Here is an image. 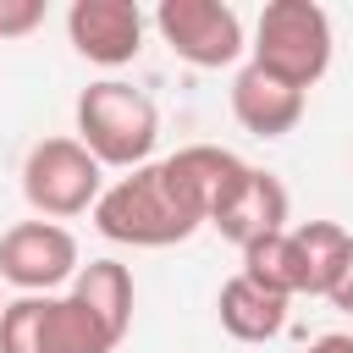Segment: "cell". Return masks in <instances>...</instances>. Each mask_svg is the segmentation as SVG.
Returning a JSON list of instances; mask_svg holds the SVG:
<instances>
[{
    "mask_svg": "<svg viewBox=\"0 0 353 353\" xmlns=\"http://www.w3.org/2000/svg\"><path fill=\"white\" fill-rule=\"evenodd\" d=\"M303 353H353V336H347V331H325V336H314Z\"/></svg>",
    "mask_w": 353,
    "mask_h": 353,
    "instance_id": "e0dca14e",
    "label": "cell"
},
{
    "mask_svg": "<svg viewBox=\"0 0 353 353\" xmlns=\"http://www.w3.org/2000/svg\"><path fill=\"white\" fill-rule=\"evenodd\" d=\"M232 116H237V127L254 132V138H287V132L303 121V94L248 61V66H237V77H232Z\"/></svg>",
    "mask_w": 353,
    "mask_h": 353,
    "instance_id": "30bf717a",
    "label": "cell"
},
{
    "mask_svg": "<svg viewBox=\"0 0 353 353\" xmlns=\"http://www.w3.org/2000/svg\"><path fill=\"white\" fill-rule=\"evenodd\" d=\"M248 160H237L221 143H188L165 160H149L127 176H116L99 204L88 210L99 237L127 248H171L210 226L215 204L243 182Z\"/></svg>",
    "mask_w": 353,
    "mask_h": 353,
    "instance_id": "6da1fadb",
    "label": "cell"
},
{
    "mask_svg": "<svg viewBox=\"0 0 353 353\" xmlns=\"http://www.w3.org/2000/svg\"><path fill=\"white\" fill-rule=\"evenodd\" d=\"M105 193V165L77 138H39L22 160V199L39 221H72L88 215Z\"/></svg>",
    "mask_w": 353,
    "mask_h": 353,
    "instance_id": "5b68a950",
    "label": "cell"
},
{
    "mask_svg": "<svg viewBox=\"0 0 353 353\" xmlns=\"http://www.w3.org/2000/svg\"><path fill=\"white\" fill-rule=\"evenodd\" d=\"M44 22V0H0V39H22Z\"/></svg>",
    "mask_w": 353,
    "mask_h": 353,
    "instance_id": "9a60e30c",
    "label": "cell"
},
{
    "mask_svg": "<svg viewBox=\"0 0 353 353\" xmlns=\"http://www.w3.org/2000/svg\"><path fill=\"white\" fill-rule=\"evenodd\" d=\"M210 226H215L226 243H237V248H248V243H259V237H270V232H287V188H281L270 171L248 165L243 182L215 204Z\"/></svg>",
    "mask_w": 353,
    "mask_h": 353,
    "instance_id": "9c48e42d",
    "label": "cell"
},
{
    "mask_svg": "<svg viewBox=\"0 0 353 353\" xmlns=\"http://www.w3.org/2000/svg\"><path fill=\"white\" fill-rule=\"evenodd\" d=\"M77 143L116 171H138L149 165L154 143H160V110L143 88L121 83V77H99L77 94Z\"/></svg>",
    "mask_w": 353,
    "mask_h": 353,
    "instance_id": "7a4b0ae2",
    "label": "cell"
},
{
    "mask_svg": "<svg viewBox=\"0 0 353 353\" xmlns=\"http://www.w3.org/2000/svg\"><path fill=\"white\" fill-rule=\"evenodd\" d=\"M215 314H221V331H226V336H237V342H270V336H281V325H287V298L254 287V281L237 270L232 281H221Z\"/></svg>",
    "mask_w": 353,
    "mask_h": 353,
    "instance_id": "8fae6325",
    "label": "cell"
},
{
    "mask_svg": "<svg viewBox=\"0 0 353 353\" xmlns=\"http://www.w3.org/2000/svg\"><path fill=\"white\" fill-rule=\"evenodd\" d=\"M77 265H83L77 237L61 221H17V226L0 232V281L17 287L22 298L72 287Z\"/></svg>",
    "mask_w": 353,
    "mask_h": 353,
    "instance_id": "52a82bcc",
    "label": "cell"
},
{
    "mask_svg": "<svg viewBox=\"0 0 353 353\" xmlns=\"http://www.w3.org/2000/svg\"><path fill=\"white\" fill-rule=\"evenodd\" d=\"M0 309H6V303H0Z\"/></svg>",
    "mask_w": 353,
    "mask_h": 353,
    "instance_id": "ac0fdd59",
    "label": "cell"
},
{
    "mask_svg": "<svg viewBox=\"0 0 353 353\" xmlns=\"http://www.w3.org/2000/svg\"><path fill=\"white\" fill-rule=\"evenodd\" d=\"M66 39L94 66H127L143 50V11L132 0H72Z\"/></svg>",
    "mask_w": 353,
    "mask_h": 353,
    "instance_id": "ba28073f",
    "label": "cell"
},
{
    "mask_svg": "<svg viewBox=\"0 0 353 353\" xmlns=\"http://www.w3.org/2000/svg\"><path fill=\"white\" fill-rule=\"evenodd\" d=\"M243 276L254 281V287H265V292H276V298H298V259H292V243H287V232H270V237H259V243H248L243 248Z\"/></svg>",
    "mask_w": 353,
    "mask_h": 353,
    "instance_id": "5bb4252c",
    "label": "cell"
},
{
    "mask_svg": "<svg viewBox=\"0 0 353 353\" xmlns=\"http://www.w3.org/2000/svg\"><path fill=\"white\" fill-rule=\"evenodd\" d=\"M331 17L325 6L314 0H270L254 22V44H248V61L270 77H281L287 88L309 94L325 72H331Z\"/></svg>",
    "mask_w": 353,
    "mask_h": 353,
    "instance_id": "3957f363",
    "label": "cell"
},
{
    "mask_svg": "<svg viewBox=\"0 0 353 353\" xmlns=\"http://www.w3.org/2000/svg\"><path fill=\"white\" fill-rule=\"evenodd\" d=\"M154 33L171 44L176 61H188L199 72H221L248 50L243 17L226 0H160L154 6Z\"/></svg>",
    "mask_w": 353,
    "mask_h": 353,
    "instance_id": "8992f818",
    "label": "cell"
},
{
    "mask_svg": "<svg viewBox=\"0 0 353 353\" xmlns=\"http://www.w3.org/2000/svg\"><path fill=\"white\" fill-rule=\"evenodd\" d=\"M66 292L77 303H88L116 336H127V325H132V270L121 259H88V265H77V276H72Z\"/></svg>",
    "mask_w": 353,
    "mask_h": 353,
    "instance_id": "4fadbf2b",
    "label": "cell"
},
{
    "mask_svg": "<svg viewBox=\"0 0 353 353\" xmlns=\"http://www.w3.org/2000/svg\"><path fill=\"white\" fill-rule=\"evenodd\" d=\"M287 243H292V259H298V292L331 298V287H336V276H342V265H347L353 237H347L336 221H303V226L287 232Z\"/></svg>",
    "mask_w": 353,
    "mask_h": 353,
    "instance_id": "7c38bea8",
    "label": "cell"
},
{
    "mask_svg": "<svg viewBox=\"0 0 353 353\" xmlns=\"http://www.w3.org/2000/svg\"><path fill=\"white\" fill-rule=\"evenodd\" d=\"M331 309L353 314V248H347V265H342V276H336V287H331Z\"/></svg>",
    "mask_w": 353,
    "mask_h": 353,
    "instance_id": "2e32d148",
    "label": "cell"
},
{
    "mask_svg": "<svg viewBox=\"0 0 353 353\" xmlns=\"http://www.w3.org/2000/svg\"><path fill=\"white\" fill-rule=\"evenodd\" d=\"M121 336L72 292H28L0 309V353H116Z\"/></svg>",
    "mask_w": 353,
    "mask_h": 353,
    "instance_id": "277c9868",
    "label": "cell"
}]
</instances>
